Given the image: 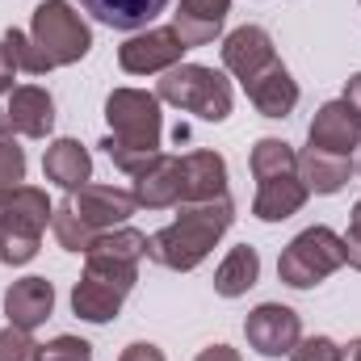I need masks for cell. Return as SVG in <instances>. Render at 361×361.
Here are the masks:
<instances>
[{
    "instance_id": "1",
    "label": "cell",
    "mask_w": 361,
    "mask_h": 361,
    "mask_svg": "<svg viewBox=\"0 0 361 361\" xmlns=\"http://www.w3.org/2000/svg\"><path fill=\"white\" fill-rule=\"evenodd\" d=\"M227 223H231V202L227 197H219V202L214 197L193 202L189 210H180V219L169 231H160V235L147 240V252L160 265H169V269H193L214 248V240L227 231Z\"/></svg>"
},
{
    "instance_id": "2",
    "label": "cell",
    "mask_w": 361,
    "mask_h": 361,
    "mask_svg": "<svg viewBox=\"0 0 361 361\" xmlns=\"http://www.w3.org/2000/svg\"><path fill=\"white\" fill-rule=\"evenodd\" d=\"M51 206L38 189H13L0 197V261L17 265L38 252V231L47 227Z\"/></svg>"
},
{
    "instance_id": "3",
    "label": "cell",
    "mask_w": 361,
    "mask_h": 361,
    "mask_svg": "<svg viewBox=\"0 0 361 361\" xmlns=\"http://www.w3.org/2000/svg\"><path fill=\"white\" fill-rule=\"evenodd\" d=\"M341 261H345V240H336L328 227H311L281 252L277 273H281V281L302 290V286H315L319 277H328Z\"/></svg>"
},
{
    "instance_id": "4",
    "label": "cell",
    "mask_w": 361,
    "mask_h": 361,
    "mask_svg": "<svg viewBox=\"0 0 361 361\" xmlns=\"http://www.w3.org/2000/svg\"><path fill=\"white\" fill-rule=\"evenodd\" d=\"M160 97L173 101V105H185L197 118H210V122L231 114V89L210 68H177V72H169L160 80Z\"/></svg>"
},
{
    "instance_id": "5",
    "label": "cell",
    "mask_w": 361,
    "mask_h": 361,
    "mask_svg": "<svg viewBox=\"0 0 361 361\" xmlns=\"http://www.w3.org/2000/svg\"><path fill=\"white\" fill-rule=\"evenodd\" d=\"M34 47L42 51V59L55 63H72L89 51V30L80 25V17L63 4V0H47L34 13Z\"/></svg>"
},
{
    "instance_id": "6",
    "label": "cell",
    "mask_w": 361,
    "mask_h": 361,
    "mask_svg": "<svg viewBox=\"0 0 361 361\" xmlns=\"http://www.w3.org/2000/svg\"><path fill=\"white\" fill-rule=\"evenodd\" d=\"M361 139V118L353 114L349 101H332L315 114L311 122V147L328 156H349Z\"/></svg>"
},
{
    "instance_id": "7",
    "label": "cell",
    "mask_w": 361,
    "mask_h": 361,
    "mask_svg": "<svg viewBox=\"0 0 361 361\" xmlns=\"http://www.w3.org/2000/svg\"><path fill=\"white\" fill-rule=\"evenodd\" d=\"M248 341L257 345V353L265 357H281L298 345V315L290 307H277V302H265L248 315Z\"/></svg>"
},
{
    "instance_id": "8",
    "label": "cell",
    "mask_w": 361,
    "mask_h": 361,
    "mask_svg": "<svg viewBox=\"0 0 361 361\" xmlns=\"http://www.w3.org/2000/svg\"><path fill=\"white\" fill-rule=\"evenodd\" d=\"M223 63H227L235 76H244V80L261 76V72L273 63L269 34H265V30H257V25H244V30H235V34L227 38V47H223Z\"/></svg>"
},
{
    "instance_id": "9",
    "label": "cell",
    "mask_w": 361,
    "mask_h": 361,
    "mask_svg": "<svg viewBox=\"0 0 361 361\" xmlns=\"http://www.w3.org/2000/svg\"><path fill=\"white\" fill-rule=\"evenodd\" d=\"M180 51H185V42L177 30H152L147 38H130L118 59L126 72H156V68H169Z\"/></svg>"
},
{
    "instance_id": "10",
    "label": "cell",
    "mask_w": 361,
    "mask_h": 361,
    "mask_svg": "<svg viewBox=\"0 0 361 361\" xmlns=\"http://www.w3.org/2000/svg\"><path fill=\"white\" fill-rule=\"evenodd\" d=\"M51 302H55V290H51V281H42V277H25V281H17V286L4 294V311H8V319H13V328H21V332L38 328V324L51 315Z\"/></svg>"
},
{
    "instance_id": "11",
    "label": "cell",
    "mask_w": 361,
    "mask_h": 361,
    "mask_svg": "<svg viewBox=\"0 0 361 361\" xmlns=\"http://www.w3.org/2000/svg\"><path fill=\"white\" fill-rule=\"evenodd\" d=\"M80 4L109 30H143L169 8V0H80Z\"/></svg>"
},
{
    "instance_id": "12",
    "label": "cell",
    "mask_w": 361,
    "mask_h": 361,
    "mask_svg": "<svg viewBox=\"0 0 361 361\" xmlns=\"http://www.w3.org/2000/svg\"><path fill=\"white\" fill-rule=\"evenodd\" d=\"M89 227H109V223H122L130 210H135V193H122V189H101V185H80V197L68 202Z\"/></svg>"
},
{
    "instance_id": "13",
    "label": "cell",
    "mask_w": 361,
    "mask_h": 361,
    "mask_svg": "<svg viewBox=\"0 0 361 361\" xmlns=\"http://www.w3.org/2000/svg\"><path fill=\"white\" fill-rule=\"evenodd\" d=\"M244 85H248V97L257 101V109L265 118H286L294 109V101H298V89H294V80H290V72L281 63H269L261 76H252Z\"/></svg>"
},
{
    "instance_id": "14",
    "label": "cell",
    "mask_w": 361,
    "mask_h": 361,
    "mask_svg": "<svg viewBox=\"0 0 361 361\" xmlns=\"http://www.w3.org/2000/svg\"><path fill=\"white\" fill-rule=\"evenodd\" d=\"M223 17H227V0H185L173 30L180 34L185 47H197V42H210L219 34Z\"/></svg>"
},
{
    "instance_id": "15",
    "label": "cell",
    "mask_w": 361,
    "mask_h": 361,
    "mask_svg": "<svg viewBox=\"0 0 361 361\" xmlns=\"http://www.w3.org/2000/svg\"><path fill=\"white\" fill-rule=\"evenodd\" d=\"M223 160L210 152H197L189 160H180V197L185 202H206L214 193H223Z\"/></svg>"
},
{
    "instance_id": "16",
    "label": "cell",
    "mask_w": 361,
    "mask_h": 361,
    "mask_svg": "<svg viewBox=\"0 0 361 361\" xmlns=\"http://www.w3.org/2000/svg\"><path fill=\"white\" fill-rule=\"evenodd\" d=\"M122 286L118 281H105V277H97L89 273L80 286H76V294H72V307H76V315H85L92 324H105L118 307H122Z\"/></svg>"
},
{
    "instance_id": "17",
    "label": "cell",
    "mask_w": 361,
    "mask_h": 361,
    "mask_svg": "<svg viewBox=\"0 0 361 361\" xmlns=\"http://www.w3.org/2000/svg\"><path fill=\"white\" fill-rule=\"evenodd\" d=\"M51 97L42 89H17L8 97V126L25 130V135H47L51 130Z\"/></svg>"
},
{
    "instance_id": "18",
    "label": "cell",
    "mask_w": 361,
    "mask_h": 361,
    "mask_svg": "<svg viewBox=\"0 0 361 361\" xmlns=\"http://www.w3.org/2000/svg\"><path fill=\"white\" fill-rule=\"evenodd\" d=\"M307 197V185H298L294 177H273V180H261V193H257V214L265 223H277L286 214H294Z\"/></svg>"
},
{
    "instance_id": "19",
    "label": "cell",
    "mask_w": 361,
    "mask_h": 361,
    "mask_svg": "<svg viewBox=\"0 0 361 361\" xmlns=\"http://www.w3.org/2000/svg\"><path fill=\"white\" fill-rule=\"evenodd\" d=\"M257 273H261V257H257L248 244H240V248H231V257L219 265L214 290H219L223 298H235V294H244V290L257 281Z\"/></svg>"
},
{
    "instance_id": "20",
    "label": "cell",
    "mask_w": 361,
    "mask_h": 361,
    "mask_svg": "<svg viewBox=\"0 0 361 361\" xmlns=\"http://www.w3.org/2000/svg\"><path fill=\"white\" fill-rule=\"evenodd\" d=\"M298 169L307 177V189H315V193H336L349 180V160L345 156H328V152H315V147L298 160Z\"/></svg>"
},
{
    "instance_id": "21",
    "label": "cell",
    "mask_w": 361,
    "mask_h": 361,
    "mask_svg": "<svg viewBox=\"0 0 361 361\" xmlns=\"http://www.w3.org/2000/svg\"><path fill=\"white\" fill-rule=\"evenodd\" d=\"M47 177L59 180L63 189L85 185V180H89V156H85V147H80V143H72V139L55 143V147L47 152Z\"/></svg>"
},
{
    "instance_id": "22",
    "label": "cell",
    "mask_w": 361,
    "mask_h": 361,
    "mask_svg": "<svg viewBox=\"0 0 361 361\" xmlns=\"http://www.w3.org/2000/svg\"><path fill=\"white\" fill-rule=\"evenodd\" d=\"M294 169H298V160H294V152H290L281 139H261V143H257V152H252V173L261 180L294 177Z\"/></svg>"
},
{
    "instance_id": "23",
    "label": "cell",
    "mask_w": 361,
    "mask_h": 361,
    "mask_svg": "<svg viewBox=\"0 0 361 361\" xmlns=\"http://www.w3.org/2000/svg\"><path fill=\"white\" fill-rule=\"evenodd\" d=\"M55 231H59V240H63V248H72V252H89V244H92V235H89V223L72 210V206H63L59 214H55Z\"/></svg>"
},
{
    "instance_id": "24",
    "label": "cell",
    "mask_w": 361,
    "mask_h": 361,
    "mask_svg": "<svg viewBox=\"0 0 361 361\" xmlns=\"http://www.w3.org/2000/svg\"><path fill=\"white\" fill-rule=\"evenodd\" d=\"M21 173H25V156H21V147H13L8 139H0V197H4L8 189H17Z\"/></svg>"
},
{
    "instance_id": "25",
    "label": "cell",
    "mask_w": 361,
    "mask_h": 361,
    "mask_svg": "<svg viewBox=\"0 0 361 361\" xmlns=\"http://www.w3.org/2000/svg\"><path fill=\"white\" fill-rule=\"evenodd\" d=\"M38 345H30V336L21 328H4L0 332V361H34Z\"/></svg>"
},
{
    "instance_id": "26",
    "label": "cell",
    "mask_w": 361,
    "mask_h": 361,
    "mask_svg": "<svg viewBox=\"0 0 361 361\" xmlns=\"http://www.w3.org/2000/svg\"><path fill=\"white\" fill-rule=\"evenodd\" d=\"M89 345L85 341H72V336H59L55 345H47V349H38V357L34 361H89Z\"/></svg>"
},
{
    "instance_id": "27",
    "label": "cell",
    "mask_w": 361,
    "mask_h": 361,
    "mask_svg": "<svg viewBox=\"0 0 361 361\" xmlns=\"http://www.w3.org/2000/svg\"><path fill=\"white\" fill-rule=\"evenodd\" d=\"M294 361H341V349L328 336H315V341H302L294 349Z\"/></svg>"
},
{
    "instance_id": "28",
    "label": "cell",
    "mask_w": 361,
    "mask_h": 361,
    "mask_svg": "<svg viewBox=\"0 0 361 361\" xmlns=\"http://www.w3.org/2000/svg\"><path fill=\"white\" fill-rule=\"evenodd\" d=\"M345 261H353L361 269V202H357V210H353V231L345 240Z\"/></svg>"
},
{
    "instance_id": "29",
    "label": "cell",
    "mask_w": 361,
    "mask_h": 361,
    "mask_svg": "<svg viewBox=\"0 0 361 361\" xmlns=\"http://www.w3.org/2000/svg\"><path fill=\"white\" fill-rule=\"evenodd\" d=\"M122 361H164V357H160V353H156L152 345H130V349H126V357H122Z\"/></svg>"
},
{
    "instance_id": "30",
    "label": "cell",
    "mask_w": 361,
    "mask_h": 361,
    "mask_svg": "<svg viewBox=\"0 0 361 361\" xmlns=\"http://www.w3.org/2000/svg\"><path fill=\"white\" fill-rule=\"evenodd\" d=\"M13 85V59H8V51L0 47V92Z\"/></svg>"
},
{
    "instance_id": "31",
    "label": "cell",
    "mask_w": 361,
    "mask_h": 361,
    "mask_svg": "<svg viewBox=\"0 0 361 361\" xmlns=\"http://www.w3.org/2000/svg\"><path fill=\"white\" fill-rule=\"evenodd\" d=\"M345 101L353 105V114L361 118V76H353V80H349V89H345Z\"/></svg>"
},
{
    "instance_id": "32",
    "label": "cell",
    "mask_w": 361,
    "mask_h": 361,
    "mask_svg": "<svg viewBox=\"0 0 361 361\" xmlns=\"http://www.w3.org/2000/svg\"><path fill=\"white\" fill-rule=\"evenodd\" d=\"M197 361H240V357H235L227 345H214V349H206V353H202Z\"/></svg>"
},
{
    "instance_id": "33",
    "label": "cell",
    "mask_w": 361,
    "mask_h": 361,
    "mask_svg": "<svg viewBox=\"0 0 361 361\" xmlns=\"http://www.w3.org/2000/svg\"><path fill=\"white\" fill-rule=\"evenodd\" d=\"M341 361H361V341H357V345H349V353H345Z\"/></svg>"
}]
</instances>
